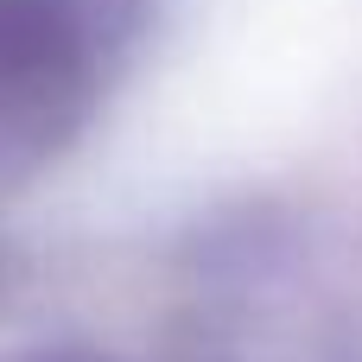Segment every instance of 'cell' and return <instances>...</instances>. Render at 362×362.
Masks as SVG:
<instances>
[{
  "label": "cell",
  "mask_w": 362,
  "mask_h": 362,
  "mask_svg": "<svg viewBox=\"0 0 362 362\" xmlns=\"http://www.w3.org/2000/svg\"><path fill=\"white\" fill-rule=\"evenodd\" d=\"M45 362H89V356H45Z\"/></svg>",
  "instance_id": "2"
},
{
  "label": "cell",
  "mask_w": 362,
  "mask_h": 362,
  "mask_svg": "<svg viewBox=\"0 0 362 362\" xmlns=\"http://www.w3.org/2000/svg\"><path fill=\"white\" fill-rule=\"evenodd\" d=\"M76 64V38L45 0H0V95H32Z\"/></svg>",
  "instance_id": "1"
}]
</instances>
